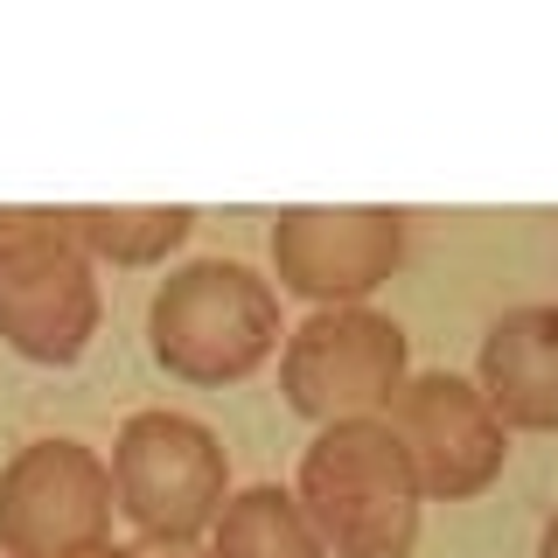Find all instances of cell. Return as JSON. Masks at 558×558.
<instances>
[{"instance_id":"10","label":"cell","mask_w":558,"mask_h":558,"mask_svg":"<svg viewBox=\"0 0 558 558\" xmlns=\"http://www.w3.org/2000/svg\"><path fill=\"white\" fill-rule=\"evenodd\" d=\"M209 558H328V545L307 523L293 488L252 482V488H231V502L209 523Z\"/></svg>"},{"instance_id":"11","label":"cell","mask_w":558,"mask_h":558,"mask_svg":"<svg viewBox=\"0 0 558 558\" xmlns=\"http://www.w3.org/2000/svg\"><path fill=\"white\" fill-rule=\"evenodd\" d=\"M196 231L189 203H84L70 209V238L92 266H161Z\"/></svg>"},{"instance_id":"14","label":"cell","mask_w":558,"mask_h":558,"mask_svg":"<svg viewBox=\"0 0 558 558\" xmlns=\"http://www.w3.org/2000/svg\"><path fill=\"white\" fill-rule=\"evenodd\" d=\"M147 558H209L203 545H161V551H147Z\"/></svg>"},{"instance_id":"2","label":"cell","mask_w":558,"mask_h":558,"mask_svg":"<svg viewBox=\"0 0 558 558\" xmlns=\"http://www.w3.org/2000/svg\"><path fill=\"white\" fill-rule=\"evenodd\" d=\"M279 287L258 279L238 258H189L154 287L147 307V342L154 363L182 384L223 391L244 384L258 363L279 349Z\"/></svg>"},{"instance_id":"5","label":"cell","mask_w":558,"mask_h":558,"mask_svg":"<svg viewBox=\"0 0 558 558\" xmlns=\"http://www.w3.org/2000/svg\"><path fill=\"white\" fill-rule=\"evenodd\" d=\"M412 377V342L391 314L363 307H314L279 349V391L287 405L336 426V418H384Z\"/></svg>"},{"instance_id":"12","label":"cell","mask_w":558,"mask_h":558,"mask_svg":"<svg viewBox=\"0 0 558 558\" xmlns=\"http://www.w3.org/2000/svg\"><path fill=\"white\" fill-rule=\"evenodd\" d=\"M70 558H147L140 545H119V537H105V545H92V551H70Z\"/></svg>"},{"instance_id":"1","label":"cell","mask_w":558,"mask_h":558,"mask_svg":"<svg viewBox=\"0 0 558 558\" xmlns=\"http://www.w3.org/2000/svg\"><path fill=\"white\" fill-rule=\"evenodd\" d=\"M301 496L307 523L336 558H412L426 488L412 475V453L391 433V418H336L301 453Z\"/></svg>"},{"instance_id":"3","label":"cell","mask_w":558,"mask_h":558,"mask_svg":"<svg viewBox=\"0 0 558 558\" xmlns=\"http://www.w3.org/2000/svg\"><path fill=\"white\" fill-rule=\"evenodd\" d=\"M98 322V266L70 238V209L0 203V342L43 371H70Z\"/></svg>"},{"instance_id":"13","label":"cell","mask_w":558,"mask_h":558,"mask_svg":"<svg viewBox=\"0 0 558 558\" xmlns=\"http://www.w3.org/2000/svg\"><path fill=\"white\" fill-rule=\"evenodd\" d=\"M537 558H558V510L545 517V531H537Z\"/></svg>"},{"instance_id":"9","label":"cell","mask_w":558,"mask_h":558,"mask_svg":"<svg viewBox=\"0 0 558 558\" xmlns=\"http://www.w3.org/2000/svg\"><path fill=\"white\" fill-rule=\"evenodd\" d=\"M475 391L510 433H558V301H523L488 322Z\"/></svg>"},{"instance_id":"6","label":"cell","mask_w":558,"mask_h":558,"mask_svg":"<svg viewBox=\"0 0 558 558\" xmlns=\"http://www.w3.org/2000/svg\"><path fill=\"white\" fill-rule=\"evenodd\" d=\"M112 468L84 440H28L0 468V558H70L112 537Z\"/></svg>"},{"instance_id":"7","label":"cell","mask_w":558,"mask_h":558,"mask_svg":"<svg viewBox=\"0 0 558 558\" xmlns=\"http://www.w3.org/2000/svg\"><path fill=\"white\" fill-rule=\"evenodd\" d=\"M405 258V217L384 203H293L272 217V279L314 307H363Z\"/></svg>"},{"instance_id":"8","label":"cell","mask_w":558,"mask_h":558,"mask_svg":"<svg viewBox=\"0 0 558 558\" xmlns=\"http://www.w3.org/2000/svg\"><path fill=\"white\" fill-rule=\"evenodd\" d=\"M391 433L412 453V475L426 488V502H475L482 488L510 468V426L488 412L475 377L453 371H418L405 391L391 398Z\"/></svg>"},{"instance_id":"4","label":"cell","mask_w":558,"mask_h":558,"mask_svg":"<svg viewBox=\"0 0 558 558\" xmlns=\"http://www.w3.org/2000/svg\"><path fill=\"white\" fill-rule=\"evenodd\" d=\"M112 502L140 531V545H203L217 510L231 502V453L189 412H133L112 433Z\"/></svg>"}]
</instances>
